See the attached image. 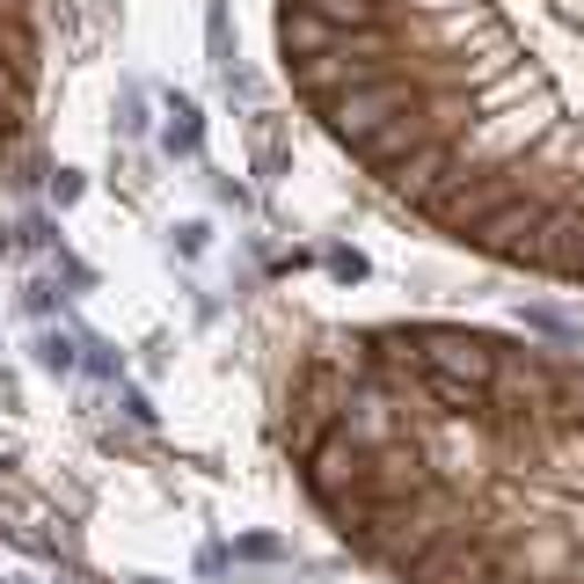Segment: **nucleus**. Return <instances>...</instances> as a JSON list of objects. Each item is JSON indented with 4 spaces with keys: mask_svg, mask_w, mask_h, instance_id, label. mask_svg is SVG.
I'll use <instances>...</instances> for the list:
<instances>
[{
    "mask_svg": "<svg viewBox=\"0 0 584 584\" xmlns=\"http://www.w3.org/2000/svg\"><path fill=\"white\" fill-rule=\"evenodd\" d=\"M278 445L395 584H584V358L475 321H351L293 358Z\"/></svg>",
    "mask_w": 584,
    "mask_h": 584,
    "instance_id": "obj_1",
    "label": "nucleus"
},
{
    "mask_svg": "<svg viewBox=\"0 0 584 584\" xmlns=\"http://www.w3.org/2000/svg\"><path fill=\"white\" fill-rule=\"evenodd\" d=\"M270 37L388 205L584 293V0H270Z\"/></svg>",
    "mask_w": 584,
    "mask_h": 584,
    "instance_id": "obj_2",
    "label": "nucleus"
},
{
    "mask_svg": "<svg viewBox=\"0 0 584 584\" xmlns=\"http://www.w3.org/2000/svg\"><path fill=\"white\" fill-rule=\"evenodd\" d=\"M37 81H44V30L37 0H0V176L22 154L37 117Z\"/></svg>",
    "mask_w": 584,
    "mask_h": 584,
    "instance_id": "obj_3",
    "label": "nucleus"
}]
</instances>
